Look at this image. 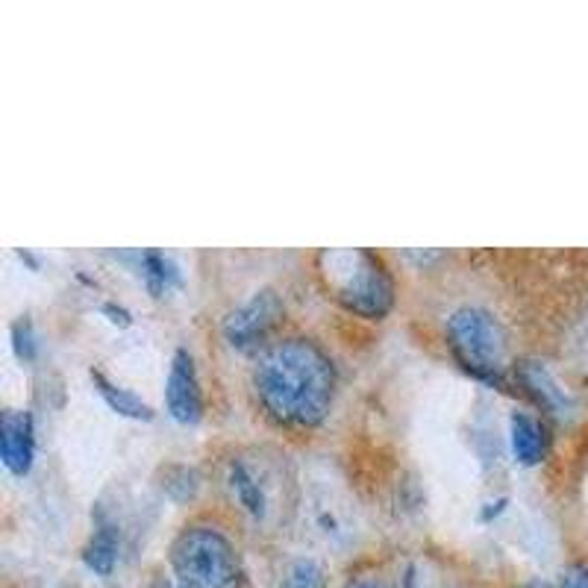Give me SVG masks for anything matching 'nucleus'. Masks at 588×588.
Wrapping results in <instances>:
<instances>
[{"label": "nucleus", "mask_w": 588, "mask_h": 588, "mask_svg": "<svg viewBox=\"0 0 588 588\" xmlns=\"http://www.w3.org/2000/svg\"><path fill=\"white\" fill-rule=\"evenodd\" d=\"M253 385L265 410L289 427H315L333 403L336 371L330 356L307 338L268 347L253 371Z\"/></svg>", "instance_id": "nucleus-1"}, {"label": "nucleus", "mask_w": 588, "mask_h": 588, "mask_svg": "<svg viewBox=\"0 0 588 588\" xmlns=\"http://www.w3.org/2000/svg\"><path fill=\"white\" fill-rule=\"evenodd\" d=\"M321 274L333 289V298L354 315L383 318L394 303V283L385 262L362 247L324 251Z\"/></svg>", "instance_id": "nucleus-2"}, {"label": "nucleus", "mask_w": 588, "mask_h": 588, "mask_svg": "<svg viewBox=\"0 0 588 588\" xmlns=\"http://www.w3.org/2000/svg\"><path fill=\"white\" fill-rule=\"evenodd\" d=\"M174 579L186 588H239L242 565L235 547L212 527H188L171 544Z\"/></svg>", "instance_id": "nucleus-3"}, {"label": "nucleus", "mask_w": 588, "mask_h": 588, "mask_svg": "<svg viewBox=\"0 0 588 588\" xmlns=\"http://www.w3.org/2000/svg\"><path fill=\"white\" fill-rule=\"evenodd\" d=\"M450 354L468 373L492 385H504V330L492 312L480 307H462L448 318Z\"/></svg>", "instance_id": "nucleus-4"}, {"label": "nucleus", "mask_w": 588, "mask_h": 588, "mask_svg": "<svg viewBox=\"0 0 588 588\" xmlns=\"http://www.w3.org/2000/svg\"><path fill=\"white\" fill-rule=\"evenodd\" d=\"M283 318V303L274 291H256L247 303L233 309L224 318V336L227 342L239 350H251V347L262 345L265 338L272 336V330L277 327V321Z\"/></svg>", "instance_id": "nucleus-5"}, {"label": "nucleus", "mask_w": 588, "mask_h": 588, "mask_svg": "<svg viewBox=\"0 0 588 588\" xmlns=\"http://www.w3.org/2000/svg\"><path fill=\"white\" fill-rule=\"evenodd\" d=\"M165 403H169L171 418L180 420V424H197L200 415H204V397H200V383H197L195 359L183 347L171 359Z\"/></svg>", "instance_id": "nucleus-6"}, {"label": "nucleus", "mask_w": 588, "mask_h": 588, "mask_svg": "<svg viewBox=\"0 0 588 588\" xmlns=\"http://www.w3.org/2000/svg\"><path fill=\"white\" fill-rule=\"evenodd\" d=\"M33 418L21 410H7L0 415V459L12 474L24 476L33 468Z\"/></svg>", "instance_id": "nucleus-7"}, {"label": "nucleus", "mask_w": 588, "mask_h": 588, "mask_svg": "<svg viewBox=\"0 0 588 588\" xmlns=\"http://www.w3.org/2000/svg\"><path fill=\"white\" fill-rule=\"evenodd\" d=\"M509 436H512L515 459L521 465H539L547 450V439H544V427L539 420L527 415V412H515L509 420Z\"/></svg>", "instance_id": "nucleus-8"}, {"label": "nucleus", "mask_w": 588, "mask_h": 588, "mask_svg": "<svg viewBox=\"0 0 588 588\" xmlns=\"http://www.w3.org/2000/svg\"><path fill=\"white\" fill-rule=\"evenodd\" d=\"M518 377H521L523 389L535 397L539 406H544L553 415H562L568 410V397L560 389V383L553 380L551 371L542 362H521L518 365Z\"/></svg>", "instance_id": "nucleus-9"}, {"label": "nucleus", "mask_w": 588, "mask_h": 588, "mask_svg": "<svg viewBox=\"0 0 588 588\" xmlns=\"http://www.w3.org/2000/svg\"><path fill=\"white\" fill-rule=\"evenodd\" d=\"M85 565L94 570V574H101V577H109L115 568V562H118V530H115L113 523L106 521L101 515V521H97V530H94L92 542L85 544L83 553Z\"/></svg>", "instance_id": "nucleus-10"}, {"label": "nucleus", "mask_w": 588, "mask_h": 588, "mask_svg": "<svg viewBox=\"0 0 588 588\" xmlns=\"http://www.w3.org/2000/svg\"><path fill=\"white\" fill-rule=\"evenodd\" d=\"M92 380H94V385H97V392H101L103 401H106V406H109L113 412H118V415L132 418V420L153 418V410H150L148 403L141 401V397H136L132 392H127V389H122V385L109 383L103 371H92Z\"/></svg>", "instance_id": "nucleus-11"}, {"label": "nucleus", "mask_w": 588, "mask_h": 588, "mask_svg": "<svg viewBox=\"0 0 588 588\" xmlns=\"http://www.w3.org/2000/svg\"><path fill=\"white\" fill-rule=\"evenodd\" d=\"M136 262H139V272L148 283V289L153 298H162L171 286H177L180 283V272L177 265L165 256V253L159 251H141L136 253Z\"/></svg>", "instance_id": "nucleus-12"}, {"label": "nucleus", "mask_w": 588, "mask_h": 588, "mask_svg": "<svg viewBox=\"0 0 588 588\" xmlns=\"http://www.w3.org/2000/svg\"><path fill=\"white\" fill-rule=\"evenodd\" d=\"M230 488H233V495L239 497V504H242L247 512H265V495H262L256 476L247 471L244 462H233V465H230Z\"/></svg>", "instance_id": "nucleus-13"}, {"label": "nucleus", "mask_w": 588, "mask_h": 588, "mask_svg": "<svg viewBox=\"0 0 588 588\" xmlns=\"http://www.w3.org/2000/svg\"><path fill=\"white\" fill-rule=\"evenodd\" d=\"M159 476H162V483H159L162 492H165L169 497H174V500H180V504H183V500H192V497L197 495V486H200L195 471L186 465L162 468Z\"/></svg>", "instance_id": "nucleus-14"}, {"label": "nucleus", "mask_w": 588, "mask_h": 588, "mask_svg": "<svg viewBox=\"0 0 588 588\" xmlns=\"http://www.w3.org/2000/svg\"><path fill=\"white\" fill-rule=\"evenodd\" d=\"M283 588H324V568L315 560H298L283 579Z\"/></svg>", "instance_id": "nucleus-15"}, {"label": "nucleus", "mask_w": 588, "mask_h": 588, "mask_svg": "<svg viewBox=\"0 0 588 588\" xmlns=\"http://www.w3.org/2000/svg\"><path fill=\"white\" fill-rule=\"evenodd\" d=\"M12 345H15V354L24 362H33L36 359V333H33V324L27 318H21L12 324Z\"/></svg>", "instance_id": "nucleus-16"}, {"label": "nucleus", "mask_w": 588, "mask_h": 588, "mask_svg": "<svg viewBox=\"0 0 588 588\" xmlns=\"http://www.w3.org/2000/svg\"><path fill=\"white\" fill-rule=\"evenodd\" d=\"M103 315H109V321L118 324V327H130L132 324L130 312H127L124 307H115V303H103Z\"/></svg>", "instance_id": "nucleus-17"}, {"label": "nucleus", "mask_w": 588, "mask_h": 588, "mask_svg": "<svg viewBox=\"0 0 588 588\" xmlns=\"http://www.w3.org/2000/svg\"><path fill=\"white\" fill-rule=\"evenodd\" d=\"M562 588H588V568H574L562 579Z\"/></svg>", "instance_id": "nucleus-18"}, {"label": "nucleus", "mask_w": 588, "mask_h": 588, "mask_svg": "<svg viewBox=\"0 0 588 588\" xmlns=\"http://www.w3.org/2000/svg\"><path fill=\"white\" fill-rule=\"evenodd\" d=\"M347 588H389V586H383V583H373V579H365V583H354V586H347Z\"/></svg>", "instance_id": "nucleus-19"}, {"label": "nucleus", "mask_w": 588, "mask_h": 588, "mask_svg": "<svg viewBox=\"0 0 588 588\" xmlns=\"http://www.w3.org/2000/svg\"><path fill=\"white\" fill-rule=\"evenodd\" d=\"M153 588H186V586H180L177 579H159Z\"/></svg>", "instance_id": "nucleus-20"}, {"label": "nucleus", "mask_w": 588, "mask_h": 588, "mask_svg": "<svg viewBox=\"0 0 588 588\" xmlns=\"http://www.w3.org/2000/svg\"><path fill=\"white\" fill-rule=\"evenodd\" d=\"M518 588H551V586L542 583V579H532V583H523V586H518Z\"/></svg>", "instance_id": "nucleus-21"}]
</instances>
